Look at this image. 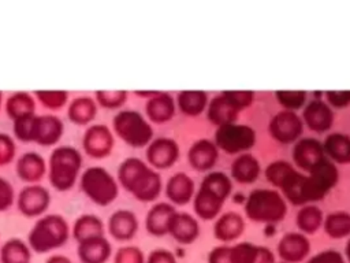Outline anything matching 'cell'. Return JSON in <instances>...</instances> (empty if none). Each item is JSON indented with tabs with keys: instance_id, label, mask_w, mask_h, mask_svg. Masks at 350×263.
I'll return each instance as SVG.
<instances>
[{
	"instance_id": "cell-2",
	"label": "cell",
	"mask_w": 350,
	"mask_h": 263,
	"mask_svg": "<svg viewBox=\"0 0 350 263\" xmlns=\"http://www.w3.org/2000/svg\"><path fill=\"white\" fill-rule=\"evenodd\" d=\"M232 190L231 178L215 171L205 175L194 199V211L202 219H213L221 210L223 203Z\"/></svg>"
},
{
	"instance_id": "cell-34",
	"label": "cell",
	"mask_w": 350,
	"mask_h": 263,
	"mask_svg": "<svg viewBox=\"0 0 350 263\" xmlns=\"http://www.w3.org/2000/svg\"><path fill=\"white\" fill-rule=\"evenodd\" d=\"M275 97L283 110L297 112L305 107L308 93L305 90H276Z\"/></svg>"
},
{
	"instance_id": "cell-29",
	"label": "cell",
	"mask_w": 350,
	"mask_h": 263,
	"mask_svg": "<svg viewBox=\"0 0 350 263\" xmlns=\"http://www.w3.org/2000/svg\"><path fill=\"white\" fill-rule=\"evenodd\" d=\"M168 230L172 231L179 240L189 242L198 234V225L189 214H175Z\"/></svg>"
},
{
	"instance_id": "cell-41",
	"label": "cell",
	"mask_w": 350,
	"mask_h": 263,
	"mask_svg": "<svg viewBox=\"0 0 350 263\" xmlns=\"http://www.w3.org/2000/svg\"><path fill=\"white\" fill-rule=\"evenodd\" d=\"M14 142L8 136L0 134V164L8 163L14 156Z\"/></svg>"
},
{
	"instance_id": "cell-22",
	"label": "cell",
	"mask_w": 350,
	"mask_h": 263,
	"mask_svg": "<svg viewBox=\"0 0 350 263\" xmlns=\"http://www.w3.org/2000/svg\"><path fill=\"white\" fill-rule=\"evenodd\" d=\"M323 222H324L323 211L314 204L302 205L298 210L297 216H295L297 227L302 233H308V234L314 233L323 225Z\"/></svg>"
},
{
	"instance_id": "cell-33",
	"label": "cell",
	"mask_w": 350,
	"mask_h": 263,
	"mask_svg": "<svg viewBox=\"0 0 350 263\" xmlns=\"http://www.w3.org/2000/svg\"><path fill=\"white\" fill-rule=\"evenodd\" d=\"M96 115V105L89 97H78L68 110V116L75 123H86Z\"/></svg>"
},
{
	"instance_id": "cell-43",
	"label": "cell",
	"mask_w": 350,
	"mask_h": 263,
	"mask_svg": "<svg viewBox=\"0 0 350 263\" xmlns=\"http://www.w3.org/2000/svg\"><path fill=\"white\" fill-rule=\"evenodd\" d=\"M346 251H347V255H349V258H350V240H349V242H347V247H346Z\"/></svg>"
},
{
	"instance_id": "cell-11",
	"label": "cell",
	"mask_w": 350,
	"mask_h": 263,
	"mask_svg": "<svg viewBox=\"0 0 350 263\" xmlns=\"http://www.w3.org/2000/svg\"><path fill=\"white\" fill-rule=\"evenodd\" d=\"M291 156L295 167L301 168L305 173L312 171L324 159H327L323 149V142L313 137L299 138L293 147Z\"/></svg>"
},
{
	"instance_id": "cell-39",
	"label": "cell",
	"mask_w": 350,
	"mask_h": 263,
	"mask_svg": "<svg viewBox=\"0 0 350 263\" xmlns=\"http://www.w3.org/2000/svg\"><path fill=\"white\" fill-rule=\"evenodd\" d=\"M37 96L46 107H60L64 104L67 95L64 92H37Z\"/></svg>"
},
{
	"instance_id": "cell-35",
	"label": "cell",
	"mask_w": 350,
	"mask_h": 263,
	"mask_svg": "<svg viewBox=\"0 0 350 263\" xmlns=\"http://www.w3.org/2000/svg\"><path fill=\"white\" fill-rule=\"evenodd\" d=\"M294 166L286 160H275V162H271L265 170H264V175L267 178V181L275 186L276 189L279 188L282 179L284 178V175L293 168Z\"/></svg>"
},
{
	"instance_id": "cell-4",
	"label": "cell",
	"mask_w": 350,
	"mask_h": 263,
	"mask_svg": "<svg viewBox=\"0 0 350 263\" xmlns=\"http://www.w3.org/2000/svg\"><path fill=\"white\" fill-rule=\"evenodd\" d=\"M245 214L254 222L276 223L286 216L287 203L278 189H254L246 197Z\"/></svg>"
},
{
	"instance_id": "cell-5",
	"label": "cell",
	"mask_w": 350,
	"mask_h": 263,
	"mask_svg": "<svg viewBox=\"0 0 350 263\" xmlns=\"http://www.w3.org/2000/svg\"><path fill=\"white\" fill-rule=\"evenodd\" d=\"M14 132L22 141H37L42 145L53 144L63 132L62 122L55 116H27L15 121Z\"/></svg>"
},
{
	"instance_id": "cell-23",
	"label": "cell",
	"mask_w": 350,
	"mask_h": 263,
	"mask_svg": "<svg viewBox=\"0 0 350 263\" xmlns=\"http://www.w3.org/2000/svg\"><path fill=\"white\" fill-rule=\"evenodd\" d=\"M243 218L237 212H226L215 225V234L221 240L237 238L243 231Z\"/></svg>"
},
{
	"instance_id": "cell-9",
	"label": "cell",
	"mask_w": 350,
	"mask_h": 263,
	"mask_svg": "<svg viewBox=\"0 0 350 263\" xmlns=\"http://www.w3.org/2000/svg\"><path fill=\"white\" fill-rule=\"evenodd\" d=\"M115 132L131 147H144L152 138V127L135 111H122L113 118Z\"/></svg>"
},
{
	"instance_id": "cell-31",
	"label": "cell",
	"mask_w": 350,
	"mask_h": 263,
	"mask_svg": "<svg viewBox=\"0 0 350 263\" xmlns=\"http://www.w3.org/2000/svg\"><path fill=\"white\" fill-rule=\"evenodd\" d=\"M111 231L113 236L119 238L130 237L134 233V229L137 226L135 216L130 211H118L111 216Z\"/></svg>"
},
{
	"instance_id": "cell-25",
	"label": "cell",
	"mask_w": 350,
	"mask_h": 263,
	"mask_svg": "<svg viewBox=\"0 0 350 263\" xmlns=\"http://www.w3.org/2000/svg\"><path fill=\"white\" fill-rule=\"evenodd\" d=\"M175 210L168 204H157L154 205L146 216V226L152 233L161 234L168 230L170 223L175 215Z\"/></svg>"
},
{
	"instance_id": "cell-24",
	"label": "cell",
	"mask_w": 350,
	"mask_h": 263,
	"mask_svg": "<svg viewBox=\"0 0 350 263\" xmlns=\"http://www.w3.org/2000/svg\"><path fill=\"white\" fill-rule=\"evenodd\" d=\"M309 249L308 238L301 233H288L286 234L279 244L280 255L290 260L301 259Z\"/></svg>"
},
{
	"instance_id": "cell-37",
	"label": "cell",
	"mask_w": 350,
	"mask_h": 263,
	"mask_svg": "<svg viewBox=\"0 0 350 263\" xmlns=\"http://www.w3.org/2000/svg\"><path fill=\"white\" fill-rule=\"evenodd\" d=\"M325 101L331 108H346L350 105V90H327Z\"/></svg>"
},
{
	"instance_id": "cell-27",
	"label": "cell",
	"mask_w": 350,
	"mask_h": 263,
	"mask_svg": "<svg viewBox=\"0 0 350 263\" xmlns=\"http://www.w3.org/2000/svg\"><path fill=\"white\" fill-rule=\"evenodd\" d=\"M323 227L334 238L346 237L350 234V214L346 211H334L324 218Z\"/></svg>"
},
{
	"instance_id": "cell-40",
	"label": "cell",
	"mask_w": 350,
	"mask_h": 263,
	"mask_svg": "<svg viewBox=\"0 0 350 263\" xmlns=\"http://www.w3.org/2000/svg\"><path fill=\"white\" fill-rule=\"evenodd\" d=\"M98 100L105 107H118L124 101V92H98Z\"/></svg>"
},
{
	"instance_id": "cell-12",
	"label": "cell",
	"mask_w": 350,
	"mask_h": 263,
	"mask_svg": "<svg viewBox=\"0 0 350 263\" xmlns=\"http://www.w3.org/2000/svg\"><path fill=\"white\" fill-rule=\"evenodd\" d=\"M304 125L316 133H325L334 125V111L324 99H312L302 108Z\"/></svg>"
},
{
	"instance_id": "cell-36",
	"label": "cell",
	"mask_w": 350,
	"mask_h": 263,
	"mask_svg": "<svg viewBox=\"0 0 350 263\" xmlns=\"http://www.w3.org/2000/svg\"><path fill=\"white\" fill-rule=\"evenodd\" d=\"M101 230V222L98 221L97 216H92V215H85L81 216L75 225V234H83V236H89L93 237L94 231L100 233Z\"/></svg>"
},
{
	"instance_id": "cell-6",
	"label": "cell",
	"mask_w": 350,
	"mask_h": 263,
	"mask_svg": "<svg viewBox=\"0 0 350 263\" xmlns=\"http://www.w3.org/2000/svg\"><path fill=\"white\" fill-rule=\"evenodd\" d=\"M81 155L75 148L62 147L53 151L49 162V178L59 190H67L72 186L81 167Z\"/></svg>"
},
{
	"instance_id": "cell-30",
	"label": "cell",
	"mask_w": 350,
	"mask_h": 263,
	"mask_svg": "<svg viewBox=\"0 0 350 263\" xmlns=\"http://www.w3.org/2000/svg\"><path fill=\"white\" fill-rule=\"evenodd\" d=\"M208 103V96L201 90H187L182 92L178 96V104L182 112L187 115H198L201 114Z\"/></svg>"
},
{
	"instance_id": "cell-21",
	"label": "cell",
	"mask_w": 350,
	"mask_h": 263,
	"mask_svg": "<svg viewBox=\"0 0 350 263\" xmlns=\"http://www.w3.org/2000/svg\"><path fill=\"white\" fill-rule=\"evenodd\" d=\"M194 190L193 179L185 173L175 174L167 184V195L176 204H186L190 201Z\"/></svg>"
},
{
	"instance_id": "cell-26",
	"label": "cell",
	"mask_w": 350,
	"mask_h": 263,
	"mask_svg": "<svg viewBox=\"0 0 350 263\" xmlns=\"http://www.w3.org/2000/svg\"><path fill=\"white\" fill-rule=\"evenodd\" d=\"M148 116L154 122H165L174 115V103L171 96L165 93H156L146 104Z\"/></svg>"
},
{
	"instance_id": "cell-15",
	"label": "cell",
	"mask_w": 350,
	"mask_h": 263,
	"mask_svg": "<svg viewBox=\"0 0 350 263\" xmlns=\"http://www.w3.org/2000/svg\"><path fill=\"white\" fill-rule=\"evenodd\" d=\"M217 158H219V148L213 141H209V140H198L189 149V162L198 171H205L212 168Z\"/></svg>"
},
{
	"instance_id": "cell-17",
	"label": "cell",
	"mask_w": 350,
	"mask_h": 263,
	"mask_svg": "<svg viewBox=\"0 0 350 263\" xmlns=\"http://www.w3.org/2000/svg\"><path fill=\"white\" fill-rule=\"evenodd\" d=\"M178 145L174 140L159 138L149 145L146 156L149 163L154 167L165 168L172 166V163L178 159Z\"/></svg>"
},
{
	"instance_id": "cell-32",
	"label": "cell",
	"mask_w": 350,
	"mask_h": 263,
	"mask_svg": "<svg viewBox=\"0 0 350 263\" xmlns=\"http://www.w3.org/2000/svg\"><path fill=\"white\" fill-rule=\"evenodd\" d=\"M7 111L10 116H12L15 121L27 118L33 115L34 111V103L31 97L26 93H18L10 97L7 103Z\"/></svg>"
},
{
	"instance_id": "cell-19",
	"label": "cell",
	"mask_w": 350,
	"mask_h": 263,
	"mask_svg": "<svg viewBox=\"0 0 350 263\" xmlns=\"http://www.w3.org/2000/svg\"><path fill=\"white\" fill-rule=\"evenodd\" d=\"M261 174V166L252 153H241L231 164V177L239 184H253Z\"/></svg>"
},
{
	"instance_id": "cell-38",
	"label": "cell",
	"mask_w": 350,
	"mask_h": 263,
	"mask_svg": "<svg viewBox=\"0 0 350 263\" xmlns=\"http://www.w3.org/2000/svg\"><path fill=\"white\" fill-rule=\"evenodd\" d=\"M241 111L246 107L253 104L254 101V92L252 90H226L223 92Z\"/></svg>"
},
{
	"instance_id": "cell-8",
	"label": "cell",
	"mask_w": 350,
	"mask_h": 263,
	"mask_svg": "<svg viewBox=\"0 0 350 263\" xmlns=\"http://www.w3.org/2000/svg\"><path fill=\"white\" fill-rule=\"evenodd\" d=\"M81 185L90 200L100 205L109 204L116 199L118 195L115 179L108 171L100 167L88 168L82 175Z\"/></svg>"
},
{
	"instance_id": "cell-20",
	"label": "cell",
	"mask_w": 350,
	"mask_h": 263,
	"mask_svg": "<svg viewBox=\"0 0 350 263\" xmlns=\"http://www.w3.org/2000/svg\"><path fill=\"white\" fill-rule=\"evenodd\" d=\"M49 203V196L46 189L41 186H29L25 188L19 195V210L29 216L42 212Z\"/></svg>"
},
{
	"instance_id": "cell-7",
	"label": "cell",
	"mask_w": 350,
	"mask_h": 263,
	"mask_svg": "<svg viewBox=\"0 0 350 263\" xmlns=\"http://www.w3.org/2000/svg\"><path fill=\"white\" fill-rule=\"evenodd\" d=\"M256 130L249 125L228 123L219 126L215 133V144L226 153H246L256 144Z\"/></svg>"
},
{
	"instance_id": "cell-1",
	"label": "cell",
	"mask_w": 350,
	"mask_h": 263,
	"mask_svg": "<svg viewBox=\"0 0 350 263\" xmlns=\"http://www.w3.org/2000/svg\"><path fill=\"white\" fill-rule=\"evenodd\" d=\"M338 181V167L327 158L309 173H301L293 167L282 179L278 190L287 201L302 207L323 200Z\"/></svg>"
},
{
	"instance_id": "cell-3",
	"label": "cell",
	"mask_w": 350,
	"mask_h": 263,
	"mask_svg": "<svg viewBox=\"0 0 350 263\" xmlns=\"http://www.w3.org/2000/svg\"><path fill=\"white\" fill-rule=\"evenodd\" d=\"M119 178L123 186L142 201L153 200L160 193V177L139 159L124 160L119 168Z\"/></svg>"
},
{
	"instance_id": "cell-14",
	"label": "cell",
	"mask_w": 350,
	"mask_h": 263,
	"mask_svg": "<svg viewBox=\"0 0 350 263\" xmlns=\"http://www.w3.org/2000/svg\"><path fill=\"white\" fill-rule=\"evenodd\" d=\"M241 110L221 92L213 97L208 105V119L219 126L235 123Z\"/></svg>"
},
{
	"instance_id": "cell-42",
	"label": "cell",
	"mask_w": 350,
	"mask_h": 263,
	"mask_svg": "<svg viewBox=\"0 0 350 263\" xmlns=\"http://www.w3.org/2000/svg\"><path fill=\"white\" fill-rule=\"evenodd\" d=\"M14 200V190L8 181L0 177V211L7 210Z\"/></svg>"
},
{
	"instance_id": "cell-18",
	"label": "cell",
	"mask_w": 350,
	"mask_h": 263,
	"mask_svg": "<svg viewBox=\"0 0 350 263\" xmlns=\"http://www.w3.org/2000/svg\"><path fill=\"white\" fill-rule=\"evenodd\" d=\"M85 149L90 156L103 158L107 156L112 148V136L108 127L97 125L90 127L83 138Z\"/></svg>"
},
{
	"instance_id": "cell-10",
	"label": "cell",
	"mask_w": 350,
	"mask_h": 263,
	"mask_svg": "<svg viewBox=\"0 0 350 263\" xmlns=\"http://www.w3.org/2000/svg\"><path fill=\"white\" fill-rule=\"evenodd\" d=\"M304 122L302 118L294 112L287 110H280L276 112L268 125L269 134L273 140L280 144H295L299 138H302L304 133Z\"/></svg>"
},
{
	"instance_id": "cell-44",
	"label": "cell",
	"mask_w": 350,
	"mask_h": 263,
	"mask_svg": "<svg viewBox=\"0 0 350 263\" xmlns=\"http://www.w3.org/2000/svg\"><path fill=\"white\" fill-rule=\"evenodd\" d=\"M0 101H1V95H0Z\"/></svg>"
},
{
	"instance_id": "cell-13",
	"label": "cell",
	"mask_w": 350,
	"mask_h": 263,
	"mask_svg": "<svg viewBox=\"0 0 350 263\" xmlns=\"http://www.w3.org/2000/svg\"><path fill=\"white\" fill-rule=\"evenodd\" d=\"M67 234V225L62 216L49 215L42 218L33 229L31 242L37 248H42L44 245H55L62 244Z\"/></svg>"
},
{
	"instance_id": "cell-16",
	"label": "cell",
	"mask_w": 350,
	"mask_h": 263,
	"mask_svg": "<svg viewBox=\"0 0 350 263\" xmlns=\"http://www.w3.org/2000/svg\"><path fill=\"white\" fill-rule=\"evenodd\" d=\"M325 156L335 164L350 163V136L342 132L329 133L323 141Z\"/></svg>"
},
{
	"instance_id": "cell-28",
	"label": "cell",
	"mask_w": 350,
	"mask_h": 263,
	"mask_svg": "<svg viewBox=\"0 0 350 263\" xmlns=\"http://www.w3.org/2000/svg\"><path fill=\"white\" fill-rule=\"evenodd\" d=\"M45 170L44 160L41 156H38L36 152H29L23 155L16 166V171L22 179L26 181H36L41 178L42 173Z\"/></svg>"
}]
</instances>
